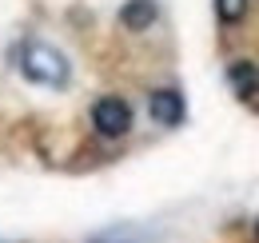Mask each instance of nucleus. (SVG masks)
I'll return each instance as SVG.
<instances>
[{"instance_id": "6", "label": "nucleus", "mask_w": 259, "mask_h": 243, "mask_svg": "<svg viewBox=\"0 0 259 243\" xmlns=\"http://www.w3.org/2000/svg\"><path fill=\"white\" fill-rule=\"evenodd\" d=\"M247 8H251V0H215V16L224 24H239L247 16Z\"/></svg>"}, {"instance_id": "4", "label": "nucleus", "mask_w": 259, "mask_h": 243, "mask_svg": "<svg viewBox=\"0 0 259 243\" xmlns=\"http://www.w3.org/2000/svg\"><path fill=\"white\" fill-rule=\"evenodd\" d=\"M160 16V4L156 0H124L120 4V28L128 32H148Z\"/></svg>"}, {"instance_id": "3", "label": "nucleus", "mask_w": 259, "mask_h": 243, "mask_svg": "<svg viewBox=\"0 0 259 243\" xmlns=\"http://www.w3.org/2000/svg\"><path fill=\"white\" fill-rule=\"evenodd\" d=\"M148 112H152V120H156V124L176 128V124H184V96H180L176 88L148 92Z\"/></svg>"}, {"instance_id": "1", "label": "nucleus", "mask_w": 259, "mask_h": 243, "mask_svg": "<svg viewBox=\"0 0 259 243\" xmlns=\"http://www.w3.org/2000/svg\"><path fill=\"white\" fill-rule=\"evenodd\" d=\"M20 72H24V80L44 84V88H68V80H72L68 56L44 40H28L20 48Z\"/></svg>"}, {"instance_id": "2", "label": "nucleus", "mask_w": 259, "mask_h": 243, "mask_svg": "<svg viewBox=\"0 0 259 243\" xmlns=\"http://www.w3.org/2000/svg\"><path fill=\"white\" fill-rule=\"evenodd\" d=\"M132 104L124 96H100L92 104V128H96L104 140H120L132 132Z\"/></svg>"}, {"instance_id": "7", "label": "nucleus", "mask_w": 259, "mask_h": 243, "mask_svg": "<svg viewBox=\"0 0 259 243\" xmlns=\"http://www.w3.org/2000/svg\"><path fill=\"white\" fill-rule=\"evenodd\" d=\"M255 239H259V223H255Z\"/></svg>"}, {"instance_id": "5", "label": "nucleus", "mask_w": 259, "mask_h": 243, "mask_svg": "<svg viewBox=\"0 0 259 243\" xmlns=\"http://www.w3.org/2000/svg\"><path fill=\"white\" fill-rule=\"evenodd\" d=\"M227 80H231V92L239 100H259V68L251 60H235L227 68Z\"/></svg>"}]
</instances>
